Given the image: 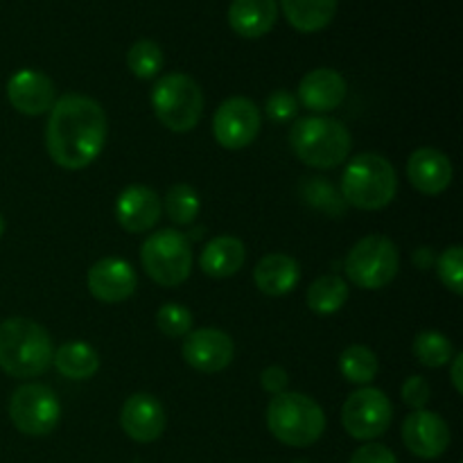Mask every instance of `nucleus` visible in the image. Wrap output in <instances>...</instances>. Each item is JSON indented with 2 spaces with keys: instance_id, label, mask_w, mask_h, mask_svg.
I'll use <instances>...</instances> for the list:
<instances>
[{
  "instance_id": "nucleus-1",
  "label": "nucleus",
  "mask_w": 463,
  "mask_h": 463,
  "mask_svg": "<svg viewBox=\"0 0 463 463\" xmlns=\"http://www.w3.org/2000/svg\"><path fill=\"white\" fill-rule=\"evenodd\" d=\"M107 143V113L89 95H63L50 109L45 147L63 170H84Z\"/></svg>"
},
{
  "instance_id": "nucleus-2",
  "label": "nucleus",
  "mask_w": 463,
  "mask_h": 463,
  "mask_svg": "<svg viewBox=\"0 0 463 463\" xmlns=\"http://www.w3.org/2000/svg\"><path fill=\"white\" fill-rule=\"evenodd\" d=\"M52 339L32 319L12 317L0 321V369L18 380L39 378L52 366Z\"/></svg>"
},
{
  "instance_id": "nucleus-3",
  "label": "nucleus",
  "mask_w": 463,
  "mask_h": 463,
  "mask_svg": "<svg viewBox=\"0 0 463 463\" xmlns=\"http://www.w3.org/2000/svg\"><path fill=\"white\" fill-rule=\"evenodd\" d=\"M289 145L306 165L317 170H333L342 165L351 154V131L335 118H301L289 131Z\"/></svg>"
},
{
  "instance_id": "nucleus-4",
  "label": "nucleus",
  "mask_w": 463,
  "mask_h": 463,
  "mask_svg": "<svg viewBox=\"0 0 463 463\" xmlns=\"http://www.w3.org/2000/svg\"><path fill=\"white\" fill-rule=\"evenodd\" d=\"M267 428L289 448L315 446L326 432V414L306 393L283 392L267 407Z\"/></svg>"
},
{
  "instance_id": "nucleus-5",
  "label": "nucleus",
  "mask_w": 463,
  "mask_h": 463,
  "mask_svg": "<svg viewBox=\"0 0 463 463\" xmlns=\"http://www.w3.org/2000/svg\"><path fill=\"white\" fill-rule=\"evenodd\" d=\"M398 176L392 163L373 152L357 154L342 176V199L360 211H380L393 202Z\"/></svg>"
},
{
  "instance_id": "nucleus-6",
  "label": "nucleus",
  "mask_w": 463,
  "mask_h": 463,
  "mask_svg": "<svg viewBox=\"0 0 463 463\" xmlns=\"http://www.w3.org/2000/svg\"><path fill=\"white\" fill-rule=\"evenodd\" d=\"M152 109L165 129L185 134L202 120L203 93L190 75L170 72L154 84Z\"/></svg>"
},
{
  "instance_id": "nucleus-7",
  "label": "nucleus",
  "mask_w": 463,
  "mask_h": 463,
  "mask_svg": "<svg viewBox=\"0 0 463 463\" xmlns=\"http://www.w3.org/2000/svg\"><path fill=\"white\" fill-rule=\"evenodd\" d=\"M140 262L154 283L161 288H176L185 283L193 271V249L179 231H158L143 242Z\"/></svg>"
},
{
  "instance_id": "nucleus-8",
  "label": "nucleus",
  "mask_w": 463,
  "mask_h": 463,
  "mask_svg": "<svg viewBox=\"0 0 463 463\" xmlns=\"http://www.w3.org/2000/svg\"><path fill=\"white\" fill-rule=\"evenodd\" d=\"M401 256L384 235H366L346 256V276L360 289H383L396 279Z\"/></svg>"
},
{
  "instance_id": "nucleus-9",
  "label": "nucleus",
  "mask_w": 463,
  "mask_h": 463,
  "mask_svg": "<svg viewBox=\"0 0 463 463\" xmlns=\"http://www.w3.org/2000/svg\"><path fill=\"white\" fill-rule=\"evenodd\" d=\"M9 419L18 432L27 437H45L57 428L61 405L52 389L45 384H23L9 398Z\"/></svg>"
},
{
  "instance_id": "nucleus-10",
  "label": "nucleus",
  "mask_w": 463,
  "mask_h": 463,
  "mask_svg": "<svg viewBox=\"0 0 463 463\" xmlns=\"http://www.w3.org/2000/svg\"><path fill=\"white\" fill-rule=\"evenodd\" d=\"M393 419V407L387 393L380 389L364 387L360 392L351 393L344 402L342 423L348 437L357 441H373L383 437L389 430Z\"/></svg>"
},
{
  "instance_id": "nucleus-11",
  "label": "nucleus",
  "mask_w": 463,
  "mask_h": 463,
  "mask_svg": "<svg viewBox=\"0 0 463 463\" xmlns=\"http://www.w3.org/2000/svg\"><path fill=\"white\" fill-rule=\"evenodd\" d=\"M260 109L249 98H229L217 107L213 134L220 147L244 149L260 134Z\"/></svg>"
},
{
  "instance_id": "nucleus-12",
  "label": "nucleus",
  "mask_w": 463,
  "mask_h": 463,
  "mask_svg": "<svg viewBox=\"0 0 463 463\" xmlns=\"http://www.w3.org/2000/svg\"><path fill=\"white\" fill-rule=\"evenodd\" d=\"M181 353H184L185 364H190L193 369L202 371V373H220L233 362L235 346L233 339L222 330L199 328L185 335Z\"/></svg>"
},
{
  "instance_id": "nucleus-13",
  "label": "nucleus",
  "mask_w": 463,
  "mask_h": 463,
  "mask_svg": "<svg viewBox=\"0 0 463 463\" xmlns=\"http://www.w3.org/2000/svg\"><path fill=\"white\" fill-rule=\"evenodd\" d=\"M402 441L419 459H437L450 446V428L434 411L416 410L402 423Z\"/></svg>"
},
{
  "instance_id": "nucleus-14",
  "label": "nucleus",
  "mask_w": 463,
  "mask_h": 463,
  "mask_svg": "<svg viewBox=\"0 0 463 463\" xmlns=\"http://www.w3.org/2000/svg\"><path fill=\"white\" fill-rule=\"evenodd\" d=\"M165 410L152 393H134L122 405L120 425L131 441L154 443L165 432Z\"/></svg>"
},
{
  "instance_id": "nucleus-15",
  "label": "nucleus",
  "mask_w": 463,
  "mask_h": 463,
  "mask_svg": "<svg viewBox=\"0 0 463 463\" xmlns=\"http://www.w3.org/2000/svg\"><path fill=\"white\" fill-rule=\"evenodd\" d=\"M86 285L98 301L120 303L134 297L138 279H136L134 267L122 258H102L89 269Z\"/></svg>"
},
{
  "instance_id": "nucleus-16",
  "label": "nucleus",
  "mask_w": 463,
  "mask_h": 463,
  "mask_svg": "<svg viewBox=\"0 0 463 463\" xmlns=\"http://www.w3.org/2000/svg\"><path fill=\"white\" fill-rule=\"evenodd\" d=\"M7 99L23 116H41L54 107V84L48 75L32 68L14 72L7 81Z\"/></svg>"
},
{
  "instance_id": "nucleus-17",
  "label": "nucleus",
  "mask_w": 463,
  "mask_h": 463,
  "mask_svg": "<svg viewBox=\"0 0 463 463\" xmlns=\"http://www.w3.org/2000/svg\"><path fill=\"white\" fill-rule=\"evenodd\" d=\"M116 220L127 233H147L161 220V199L147 185H129L116 202Z\"/></svg>"
},
{
  "instance_id": "nucleus-18",
  "label": "nucleus",
  "mask_w": 463,
  "mask_h": 463,
  "mask_svg": "<svg viewBox=\"0 0 463 463\" xmlns=\"http://www.w3.org/2000/svg\"><path fill=\"white\" fill-rule=\"evenodd\" d=\"M407 176L419 193L437 197L452 184V163L434 147H420L407 161Z\"/></svg>"
},
{
  "instance_id": "nucleus-19",
  "label": "nucleus",
  "mask_w": 463,
  "mask_h": 463,
  "mask_svg": "<svg viewBox=\"0 0 463 463\" xmlns=\"http://www.w3.org/2000/svg\"><path fill=\"white\" fill-rule=\"evenodd\" d=\"M346 80L333 68H315L298 84V102L317 113L335 111L346 99Z\"/></svg>"
},
{
  "instance_id": "nucleus-20",
  "label": "nucleus",
  "mask_w": 463,
  "mask_h": 463,
  "mask_svg": "<svg viewBox=\"0 0 463 463\" xmlns=\"http://www.w3.org/2000/svg\"><path fill=\"white\" fill-rule=\"evenodd\" d=\"M279 21L276 0H233L229 7V25L242 39H260L269 34Z\"/></svg>"
},
{
  "instance_id": "nucleus-21",
  "label": "nucleus",
  "mask_w": 463,
  "mask_h": 463,
  "mask_svg": "<svg viewBox=\"0 0 463 463\" xmlns=\"http://www.w3.org/2000/svg\"><path fill=\"white\" fill-rule=\"evenodd\" d=\"M256 288L267 297H285L294 292L301 280V269L292 256L285 253H267L253 269Z\"/></svg>"
},
{
  "instance_id": "nucleus-22",
  "label": "nucleus",
  "mask_w": 463,
  "mask_h": 463,
  "mask_svg": "<svg viewBox=\"0 0 463 463\" xmlns=\"http://www.w3.org/2000/svg\"><path fill=\"white\" fill-rule=\"evenodd\" d=\"M244 260H247V249L242 240L233 235H217L203 247L199 267L211 279H229L242 269Z\"/></svg>"
},
{
  "instance_id": "nucleus-23",
  "label": "nucleus",
  "mask_w": 463,
  "mask_h": 463,
  "mask_svg": "<svg viewBox=\"0 0 463 463\" xmlns=\"http://www.w3.org/2000/svg\"><path fill=\"white\" fill-rule=\"evenodd\" d=\"M280 7L294 30L312 34L333 23L337 0H280Z\"/></svg>"
},
{
  "instance_id": "nucleus-24",
  "label": "nucleus",
  "mask_w": 463,
  "mask_h": 463,
  "mask_svg": "<svg viewBox=\"0 0 463 463\" xmlns=\"http://www.w3.org/2000/svg\"><path fill=\"white\" fill-rule=\"evenodd\" d=\"M52 364L63 378L89 380L99 371V355L90 344L68 342L54 351Z\"/></svg>"
},
{
  "instance_id": "nucleus-25",
  "label": "nucleus",
  "mask_w": 463,
  "mask_h": 463,
  "mask_svg": "<svg viewBox=\"0 0 463 463\" xmlns=\"http://www.w3.org/2000/svg\"><path fill=\"white\" fill-rule=\"evenodd\" d=\"M348 301L346 280L335 274H326L317 279L307 288V307L315 315H335L342 310Z\"/></svg>"
},
{
  "instance_id": "nucleus-26",
  "label": "nucleus",
  "mask_w": 463,
  "mask_h": 463,
  "mask_svg": "<svg viewBox=\"0 0 463 463\" xmlns=\"http://www.w3.org/2000/svg\"><path fill=\"white\" fill-rule=\"evenodd\" d=\"M339 371L353 384H369L378 375V357L364 344H353L339 357Z\"/></svg>"
},
{
  "instance_id": "nucleus-27",
  "label": "nucleus",
  "mask_w": 463,
  "mask_h": 463,
  "mask_svg": "<svg viewBox=\"0 0 463 463\" xmlns=\"http://www.w3.org/2000/svg\"><path fill=\"white\" fill-rule=\"evenodd\" d=\"M414 355L423 366L441 369V366L450 364L455 351H452V342L446 335L437 333V330H423L414 339Z\"/></svg>"
},
{
  "instance_id": "nucleus-28",
  "label": "nucleus",
  "mask_w": 463,
  "mask_h": 463,
  "mask_svg": "<svg viewBox=\"0 0 463 463\" xmlns=\"http://www.w3.org/2000/svg\"><path fill=\"white\" fill-rule=\"evenodd\" d=\"M165 211L175 224L188 226L197 220L199 211H202V202L193 185L176 184L167 190L165 194Z\"/></svg>"
},
{
  "instance_id": "nucleus-29",
  "label": "nucleus",
  "mask_w": 463,
  "mask_h": 463,
  "mask_svg": "<svg viewBox=\"0 0 463 463\" xmlns=\"http://www.w3.org/2000/svg\"><path fill=\"white\" fill-rule=\"evenodd\" d=\"M127 66L138 80H154L163 68V50L156 41L140 39L127 52Z\"/></svg>"
},
{
  "instance_id": "nucleus-30",
  "label": "nucleus",
  "mask_w": 463,
  "mask_h": 463,
  "mask_svg": "<svg viewBox=\"0 0 463 463\" xmlns=\"http://www.w3.org/2000/svg\"><path fill=\"white\" fill-rule=\"evenodd\" d=\"M303 194H306L307 202L315 208L324 211L330 217H342L346 213V202L342 199V194L335 193L333 185L328 181L310 179L303 185Z\"/></svg>"
},
{
  "instance_id": "nucleus-31",
  "label": "nucleus",
  "mask_w": 463,
  "mask_h": 463,
  "mask_svg": "<svg viewBox=\"0 0 463 463\" xmlns=\"http://www.w3.org/2000/svg\"><path fill=\"white\" fill-rule=\"evenodd\" d=\"M194 317L188 307L179 306V303H165L158 307L156 312V326L165 337H185L193 330Z\"/></svg>"
},
{
  "instance_id": "nucleus-32",
  "label": "nucleus",
  "mask_w": 463,
  "mask_h": 463,
  "mask_svg": "<svg viewBox=\"0 0 463 463\" xmlns=\"http://www.w3.org/2000/svg\"><path fill=\"white\" fill-rule=\"evenodd\" d=\"M437 274L439 279H441V283L446 285L448 289H450L452 294H457V297H461L463 294V249L459 244H455V247H448L446 251L441 253V256L437 258Z\"/></svg>"
},
{
  "instance_id": "nucleus-33",
  "label": "nucleus",
  "mask_w": 463,
  "mask_h": 463,
  "mask_svg": "<svg viewBox=\"0 0 463 463\" xmlns=\"http://www.w3.org/2000/svg\"><path fill=\"white\" fill-rule=\"evenodd\" d=\"M267 116L271 118L274 122H289L297 118L298 113V99L294 98L292 93L288 90H274L267 99Z\"/></svg>"
},
{
  "instance_id": "nucleus-34",
  "label": "nucleus",
  "mask_w": 463,
  "mask_h": 463,
  "mask_svg": "<svg viewBox=\"0 0 463 463\" xmlns=\"http://www.w3.org/2000/svg\"><path fill=\"white\" fill-rule=\"evenodd\" d=\"M430 393H432V389H430L428 380H425L423 375H411V378H407L405 384H402V402L410 405L414 411L423 410V407L428 405Z\"/></svg>"
},
{
  "instance_id": "nucleus-35",
  "label": "nucleus",
  "mask_w": 463,
  "mask_h": 463,
  "mask_svg": "<svg viewBox=\"0 0 463 463\" xmlns=\"http://www.w3.org/2000/svg\"><path fill=\"white\" fill-rule=\"evenodd\" d=\"M348 463H398V459L383 443H366L360 450H355Z\"/></svg>"
},
{
  "instance_id": "nucleus-36",
  "label": "nucleus",
  "mask_w": 463,
  "mask_h": 463,
  "mask_svg": "<svg viewBox=\"0 0 463 463\" xmlns=\"http://www.w3.org/2000/svg\"><path fill=\"white\" fill-rule=\"evenodd\" d=\"M288 373H285V369H280V366H269V369L262 371L260 375V387L265 389V392L274 393V396L283 393L285 389H288Z\"/></svg>"
},
{
  "instance_id": "nucleus-37",
  "label": "nucleus",
  "mask_w": 463,
  "mask_h": 463,
  "mask_svg": "<svg viewBox=\"0 0 463 463\" xmlns=\"http://www.w3.org/2000/svg\"><path fill=\"white\" fill-rule=\"evenodd\" d=\"M452 371H450V378H452V384H455L457 393L463 392V383H461V366H463V355L459 353V355L452 357Z\"/></svg>"
},
{
  "instance_id": "nucleus-38",
  "label": "nucleus",
  "mask_w": 463,
  "mask_h": 463,
  "mask_svg": "<svg viewBox=\"0 0 463 463\" xmlns=\"http://www.w3.org/2000/svg\"><path fill=\"white\" fill-rule=\"evenodd\" d=\"M414 262H416V267H419V269H428V267L432 265V262H437V260H434L432 249L420 247V249H416V253H414Z\"/></svg>"
},
{
  "instance_id": "nucleus-39",
  "label": "nucleus",
  "mask_w": 463,
  "mask_h": 463,
  "mask_svg": "<svg viewBox=\"0 0 463 463\" xmlns=\"http://www.w3.org/2000/svg\"><path fill=\"white\" fill-rule=\"evenodd\" d=\"M5 233V220H3V215H0V235Z\"/></svg>"
}]
</instances>
